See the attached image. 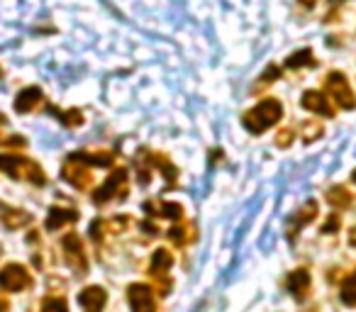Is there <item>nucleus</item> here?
<instances>
[{"label": "nucleus", "instance_id": "10", "mask_svg": "<svg viewBox=\"0 0 356 312\" xmlns=\"http://www.w3.org/2000/svg\"><path fill=\"white\" fill-rule=\"evenodd\" d=\"M105 290L103 288H98V286H90V288H86L83 293L79 295V302H81V307H83L86 312H100L103 310V305H105Z\"/></svg>", "mask_w": 356, "mask_h": 312}, {"label": "nucleus", "instance_id": "17", "mask_svg": "<svg viewBox=\"0 0 356 312\" xmlns=\"http://www.w3.org/2000/svg\"><path fill=\"white\" fill-rule=\"evenodd\" d=\"M168 266H171V254H168V252H163V249H159V252L154 254V261H152V273L166 271Z\"/></svg>", "mask_w": 356, "mask_h": 312}, {"label": "nucleus", "instance_id": "1", "mask_svg": "<svg viewBox=\"0 0 356 312\" xmlns=\"http://www.w3.org/2000/svg\"><path fill=\"white\" fill-rule=\"evenodd\" d=\"M0 171L15 181H30L35 186L47 183L44 171L35 161H30L27 156H20V154H0Z\"/></svg>", "mask_w": 356, "mask_h": 312}, {"label": "nucleus", "instance_id": "13", "mask_svg": "<svg viewBox=\"0 0 356 312\" xmlns=\"http://www.w3.org/2000/svg\"><path fill=\"white\" fill-rule=\"evenodd\" d=\"M79 220V213L76 210H66V208H51L49 215H47V229L54 232V229H61L66 224L76 222Z\"/></svg>", "mask_w": 356, "mask_h": 312}, {"label": "nucleus", "instance_id": "9", "mask_svg": "<svg viewBox=\"0 0 356 312\" xmlns=\"http://www.w3.org/2000/svg\"><path fill=\"white\" fill-rule=\"evenodd\" d=\"M42 100H44V93H42V88H37V85H30V88L20 90L15 98V110L17 113H32V110H37L42 105Z\"/></svg>", "mask_w": 356, "mask_h": 312}, {"label": "nucleus", "instance_id": "5", "mask_svg": "<svg viewBox=\"0 0 356 312\" xmlns=\"http://www.w3.org/2000/svg\"><path fill=\"white\" fill-rule=\"evenodd\" d=\"M61 247H64V254H66V263H69L74 271L83 273L86 271V254H83V242H81L79 234H66L64 242H61Z\"/></svg>", "mask_w": 356, "mask_h": 312}, {"label": "nucleus", "instance_id": "6", "mask_svg": "<svg viewBox=\"0 0 356 312\" xmlns=\"http://www.w3.org/2000/svg\"><path fill=\"white\" fill-rule=\"evenodd\" d=\"M124 186H127V171L120 169V171H115L113 176H108V181H105V183L100 186L98 190H95L93 200H95V203H98V205L108 203L110 198H115V195L122 193Z\"/></svg>", "mask_w": 356, "mask_h": 312}, {"label": "nucleus", "instance_id": "12", "mask_svg": "<svg viewBox=\"0 0 356 312\" xmlns=\"http://www.w3.org/2000/svg\"><path fill=\"white\" fill-rule=\"evenodd\" d=\"M0 222L6 224L8 229H20L25 224L32 222L30 213L25 210H15V208H6V205H0Z\"/></svg>", "mask_w": 356, "mask_h": 312}, {"label": "nucleus", "instance_id": "7", "mask_svg": "<svg viewBox=\"0 0 356 312\" xmlns=\"http://www.w3.org/2000/svg\"><path fill=\"white\" fill-rule=\"evenodd\" d=\"M61 176H64V181H69L71 186H76V188H81V190L90 186L88 166H86L83 161L76 159V156H69V161H66L64 169H61Z\"/></svg>", "mask_w": 356, "mask_h": 312}, {"label": "nucleus", "instance_id": "23", "mask_svg": "<svg viewBox=\"0 0 356 312\" xmlns=\"http://www.w3.org/2000/svg\"><path fill=\"white\" fill-rule=\"evenodd\" d=\"M59 115H61V122H66V124H81L83 122V117H81L79 110H69V113H59Z\"/></svg>", "mask_w": 356, "mask_h": 312}, {"label": "nucleus", "instance_id": "18", "mask_svg": "<svg viewBox=\"0 0 356 312\" xmlns=\"http://www.w3.org/2000/svg\"><path fill=\"white\" fill-rule=\"evenodd\" d=\"M307 64H315V61H312V51L310 49L296 51V54L286 61V66H291V69H296V66H307Z\"/></svg>", "mask_w": 356, "mask_h": 312}, {"label": "nucleus", "instance_id": "11", "mask_svg": "<svg viewBox=\"0 0 356 312\" xmlns=\"http://www.w3.org/2000/svg\"><path fill=\"white\" fill-rule=\"evenodd\" d=\"M129 305H132L134 312H154V297L149 293V288L144 286L129 288Z\"/></svg>", "mask_w": 356, "mask_h": 312}, {"label": "nucleus", "instance_id": "22", "mask_svg": "<svg viewBox=\"0 0 356 312\" xmlns=\"http://www.w3.org/2000/svg\"><path fill=\"white\" fill-rule=\"evenodd\" d=\"M0 144L3 147H25V139L20 134H0Z\"/></svg>", "mask_w": 356, "mask_h": 312}, {"label": "nucleus", "instance_id": "24", "mask_svg": "<svg viewBox=\"0 0 356 312\" xmlns=\"http://www.w3.org/2000/svg\"><path fill=\"white\" fill-rule=\"evenodd\" d=\"M10 310V302H8V297L0 295V312H8Z\"/></svg>", "mask_w": 356, "mask_h": 312}, {"label": "nucleus", "instance_id": "25", "mask_svg": "<svg viewBox=\"0 0 356 312\" xmlns=\"http://www.w3.org/2000/svg\"><path fill=\"white\" fill-rule=\"evenodd\" d=\"M300 3H302V6H305V8H312V6H315V3H317V0H300Z\"/></svg>", "mask_w": 356, "mask_h": 312}, {"label": "nucleus", "instance_id": "4", "mask_svg": "<svg viewBox=\"0 0 356 312\" xmlns=\"http://www.w3.org/2000/svg\"><path fill=\"white\" fill-rule=\"evenodd\" d=\"M327 93L332 95V100H334L339 108H344V110L356 108L354 90L349 88L344 74H337V71H334V74H330V79H327Z\"/></svg>", "mask_w": 356, "mask_h": 312}, {"label": "nucleus", "instance_id": "26", "mask_svg": "<svg viewBox=\"0 0 356 312\" xmlns=\"http://www.w3.org/2000/svg\"><path fill=\"white\" fill-rule=\"evenodd\" d=\"M351 244H354V247H356V227L351 229Z\"/></svg>", "mask_w": 356, "mask_h": 312}, {"label": "nucleus", "instance_id": "20", "mask_svg": "<svg viewBox=\"0 0 356 312\" xmlns=\"http://www.w3.org/2000/svg\"><path fill=\"white\" fill-rule=\"evenodd\" d=\"M42 312H69V307H66L64 297H47Z\"/></svg>", "mask_w": 356, "mask_h": 312}, {"label": "nucleus", "instance_id": "15", "mask_svg": "<svg viewBox=\"0 0 356 312\" xmlns=\"http://www.w3.org/2000/svg\"><path fill=\"white\" fill-rule=\"evenodd\" d=\"M327 200H330L334 208H346V205L351 203L349 193H346L344 188H330L327 190Z\"/></svg>", "mask_w": 356, "mask_h": 312}, {"label": "nucleus", "instance_id": "8", "mask_svg": "<svg viewBox=\"0 0 356 312\" xmlns=\"http://www.w3.org/2000/svg\"><path fill=\"white\" fill-rule=\"evenodd\" d=\"M300 103H302V108L310 110V113H315V115H325V117H332V115H334V108L330 105V98H325L320 90H307V93L302 95Z\"/></svg>", "mask_w": 356, "mask_h": 312}, {"label": "nucleus", "instance_id": "27", "mask_svg": "<svg viewBox=\"0 0 356 312\" xmlns=\"http://www.w3.org/2000/svg\"><path fill=\"white\" fill-rule=\"evenodd\" d=\"M3 122H6V120H3V115H0V124H3Z\"/></svg>", "mask_w": 356, "mask_h": 312}, {"label": "nucleus", "instance_id": "29", "mask_svg": "<svg viewBox=\"0 0 356 312\" xmlns=\"http://www.w3.org/2000/svg\"><path fill=\"white\" fill-rule=\"evenodd\" d=\"M0 74H3V71H0Z\"/></svg>", "mask_w": 356, "mask_h": 312}, {"label": "nucleus", "instance_id": "16", "mask_svg": "<svg viewBox=\"0 0 356 312\" xmlns=\"http://www.w3.org/2000/svg\"><path fill=\"white\" fill-rule=\"evenodd\" d=\"M310 286V276H307L305 271H296L293 273V278L288 281V288H291L293 293H300L305 290V288Z\"/></svg>", "mask_w": 356, "mask_h": 312}, {"label": "nucleus", "instance_id": "2", "mask_svg": "<svg viewBox=\"0 0 356 312\" xmlns=\"http://www.w3.org/2000/svg\"><path fill=\"white\" fill-rule=\"evenodd\" d=\"M281 115H283V105L273 98H266L259 105H254L242 117V122L252 134H261V132H266L271 124H276L278 120H281Z\"/></svg>", "mask_w": 356, "mask_h": 312}, {"label": "nucleus", "instance_id": "3", "mask_svg": "<svg viewBox=\"0 0 356 312\" xmlns=\"http://www.w3.org/2000/svg\"><path fill=\"white\" fill-rule=\"evenodd\" d=\"M32 286V276L22 263H8L0 268V288L10 293L27 290Z\"/></svg>", "mask_w": 356, "mask_h": 312}, {"label": "nucleus", "instance_id": "21", "mask_svg": "<svg viewBox=\"0 0 356 312\" xmlns=\"http://www.w3.org/2000/svg\"><path fill=\"white\" fill-rule=\"evenodd\" d=\"M159 215H163V217H171V220H178L181 215H184V210H181V205H178V203H161V205H159Z\"/></svg>", "mask_w": 356, "mask_h": 312}, {"label": "nucleus", "instance_id": "19", "mask_svg": "<svg viewBox=\"0 0 356 312\" xmlns=\"http://www.w3.org/2000/svg\"><path fill=\"white\" fill-rule=\"evenodd\" d=\"M341 300H344L346 305H356V273L344 283V288H341Z\"/></svg>", "mask_w": 356, "mask_h": 312}, {"label": "nucleus", "instance_id": "14", "mask_svg": "<svg viewBox=\"0 0 356 312\" xmlns=\"http://www.w3.org/2000/svg\"><path fill=\"white\" fill-rule=\"evenodd\" d=\"M315 215H317V205H315V200H310V203H305V208L296 213V217H293L291 234L296 232V227H305L307 222H312V220H315Z\"/></svg>", "mask_w": 356, "mask_h": 312}, {"label": "nucleus", "instance_id": "28", "mask_svg": "<svg viewBox=\"0 0 356 312\" xmlns=\"http://www.w3.org/2000/svg\"><path fill=\"white\" fill-rule=\"evenodd\" d=\"M351 179H354V183H356V171H354V176H351Z\"/></svg>", "mask_w": 356, "mask_h": 312}]
</instances>
